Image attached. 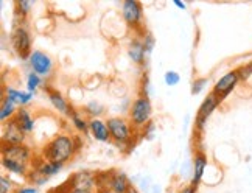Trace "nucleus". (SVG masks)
I'll return each mask as SVG.
<instances>
[{
	"label": "nucleus",
	"mask_w": 252,
	"mask_h": 193,
	"mask_svg": "<svg viewBox=\"0 0 252 193\" xmlns=\"http://www.w3.org/2000/svg\"><path fill=\"white\" fill-rule=\"evenodd\" d=\"M126 193H139V192H137V189H135V187H132V186H131V189H129L128 192H126Z\"/></svg>",
	"instance_id": "obj_37"
},
{
	"label": "nucleus",
	"mask_w": 252,
	"mask_h": 193,
	"mask_svg": "<svg viewBox=\"0 0 252 193\" xmlns=\"http://www.w3.org/2000/svg\"><path fill=\"white\" fill-rule=\"evenodd\" d=\"M143 136L147 137L148 140L154 139V136H156V125H154V122H150L147 127L143 128Z\"/></svg>",
	"instance_id": "obj_29"
},
{
	"label": "nucleus",
	"mask_w": 252,
	"mask_h": 193,
	"mask_svg": "<svg viewBox=\"0 0 252 193\" xmlns=\"http://www.w3.org/2000/svg\"><path fill=\"white\" fill-rule=\"evenodd\" d=\"M87 114H91L94 119H98V115H101L104 112V106L100 104L98 101H91L89 104L86 106V109H84Z\"/></svg>",
	"instance_id": "obj_23"
},
{
	"label": "nucleus",
	"mask_w": 252,
	"mask_h": 193,
	"mask_svg": "<svg viewBox=\"0 0 252 193\" xmlns=\"http://www.w3.org/2000/svg\"><path fill=\"white\" fill-rule=\"evenodd\" d=\"M143 47H145V52L151 53L153 52V48H154V37L151 34H147L145 36V39H143Z\"/></svg>",
	"instance_id": "obj_30"
},
{
	"label": "nucleus",
	"mask_w": 252,
	"mask_h": 193,
	"mask_svg": "<svg viewBox=\"0 0 252 193\" xmlns=\"http://www.w3.org/2000/svg\"><path fill=\"white\" fill-rule=\"evenodd\" d=\"M72 189H78V190H91L96 187V179H95V173L92 171H78L69 179Z\"/></svg>",
	"instance_id": "obj_11"
},
{
	"label": "nucleus",
	"mask_w": 252,
	"mask_h": 193,
	"mask_svg": "<svg viewBox=\"0 0 252 193\" xmlns=\"http://www.w3.org/2000/svg\"><path fill=\"white\" fill-rule=\"evenodd\" d=\"M145 56H147V52H145L143 42L140 41H132L129 45V58L135 63V64H142Z\"/></svg>",
	"instance_id": "obj_19"
},
{
	"label": "nucleus",
	"mask_w": 252,
	"mask_h": 193,
	"mask_svg": "<svg viewBox=\"0 0 252 193\" xmlns=\"http://www.w3.org/2000/svg\"><path fill=\"white\" fill-rule=\"evenodd\" d=\"M70 193H92L91 190H78V189H72Z\"/></svg>",
	"instance_id": "obj_36"
},
{
	"label": "nucleus",
	"mask_w": 252,
	"mask_h": 193,
	"mask_svg": "<svg viewBox=\"0 0 252 193\" xmlns=\"http://www.w3.org/2000/svg\"><path fill=\"white\" fill-rule=\"evenodd\" d=\"M106 125H108V128H109L111 139H114L117 143H126L131 140V136H132L131 127L125 119L111 117V119H108Z\"/></svg>",
	"instance_id": "obj_3"
},
{
	"label": "nucleus",
	"mask_w": 252,
	"mask_h": 193,
	"mask_svg": "<svg viewBox=\"0 0 252 193\" xmlns=\"http://www.w3.org/2000/svg\"><path fill=\"white\" fill-rule=\"evenodd\" d=\"M16 108V104L13 101H9L8 98L3 100V104H2V111H0V120L5 122L6 119L8 120H11L13 119V115H16L17 111H14Z\"/></svg>",
	"instance_id": "obj_21"
},
{
	"label": "nucleus",
	"mask_w": 252,
	"mask_h": 193,
	"mask_svg": "<svg viewBox=\"0 0 252 193\" xmlns=\"http://www.w3.org/2000/svg\"><path fill=\"white\" fill-rule=\"evenodd\" d=\"M181 80V76L178 72H174V70H168L165 75H163V81H165L167 86H176Z\"/></svg>",
	"instance_id": "obj_26"
},
{
	"label": "nucleus",
	"mask_w": 252,
	"mask_h": 193,
	"mask_svg": "<svg viewBox=\"0 0 252 193\" xmlns=\"http://www.w3.org/2000/svg\"><path fill=\"white\" fill-rule=\"evenodd\" d=\"M28 63H30L32 69L34 73H37L39 76H47L50 75L52 69H53V61L52 58L45 55L44 52H39V50H34L30 58H28Z\"/></svg>",
	"instance_id": "obj_6"
},
{
	"label": "nucleus",
	"mask_w": 252,
	"mask_h": 193,
	"mask_svg": "<svg viewBox=\"0 0 252 193\" xmlns=\"http://www.w3.org/2000/svg\"><path fill=\"white\" fill-rule=\"evenodd\" d=\"M75 151H78L75 139L70 136H65V134H58L50 142L44 145L42 156L48 162L63 163L64 165L73 156Z\"/></svg>",
	"instance_id": "obj_1"
},
{
	"label": "nucleus",
	"mask_w": 252,
	"mask_h": 193,
	"mask_svg": "<svg viewBox=\"0 0 252 193\" xmlns=\"http://www.w3.org/2000/svg\"><path fill=\"white\" fill-rule=\"evenodd\" d=\"M0 184H2V189H0V193H8V190L11 189V181L8 178L2 176L0 178Z\"/></svg>",
	"instance_id": "obj_32"
},
{
	"label": "nucleus",
	"mask_w": 252,
	"mask_h": 193,
	"mask_svg": "<svg viewBox=\"0 0 252 193\" xmlns=\"http://www.w3.org/2000/svg\"><path fill=\"white\" fill-rule=\"evenodd\" d=\"M206 84H207L206 78H198V80L193 81V84H191V95H198L202 89H204Z\"/></svg>",
	"instance_id": "obj_28"
},
{
	"label": "nucleus",
	"mask_w": 252,
	"mask_h": 193,
	"mask_svg": "<svg viewBox=\"0 0 252 193\" xmlns=\"http://www.w3.org/2000/svg\"><path fill=\"white\" fill-rule=\"evenodd\" d=\"M129 189H131V184H129L128 176H126L123 171H112L109 190H112L114 193H126Z\"/></svg>",
	"instance_id": "obj_13"
},
{
	"label": "nucleus",
	"mask_w": 252,
	"mask_h": 193,
	"mask_svg": "<svg viewBox=\"0 0 252 193\" xmlns=\"http://www.w3.org/2000/svg\"><path fill=\"white\" fill-rule=\"evenodd\" d=\"M151 114H153V108L147 96H139L129 109V117L132 125L135 128H142V129L151 122Z\"/></svg>",
	"instance_id": "obj_2"
},
{
	"label": "nucleus",
	"mask_w": 252,
	"mask_h": 193,
	"mask_svg": "<svg viewBox=\"0 0 252 193\" xmlns=\"http://www.w3.org/2000/svg\"><path fill=\"white\" fill-rule=\"evenodd\" d=\"M238 80H240V76H238V72L237 70L226 73L224 76H222V78H220L217 81L215 88H213V94L218 96L220 101H222L232 91H234V88L237 86Z\"/></svg>",
	"instance_id": "obj_8"
},
{
	"label": "nucleus",
	"mask_w": 252,
	"mask_h": 193,
	"mask_svg": "<svg viewBox=\"0 0 252 193\" xmlns=\"http://www.w3.org/2000/svg\"><path fill=\"white\" fill-rule=\"evenodd\" d=\"M193 167H195V173H193V179H191V186H198L199 181L202 179V175H204V170L207 167V159L202 153H196L195 154V161H193Z\"/></svg>",
	"instance_id": "obj_16"
},
{
	"label": "nucleus",
	"mask_w": 252,
	"mask_h": 193,
	"mask_svg": "<svg viewBox=\"0 0 252 193\" xmlns=\"http://www.w3.org/2000/svg\"><path fill=\"white\" fill-rule=\"evenodd\" d=\"M25 131L21 128L14 117L11 120H8V123L5 125V131H3V143L5 145H24L25 140Z\"/></svg>",
	"instance_id": "obj_9"
},
{
	"label": "nucleus",
	"mask_w": 252,
	"mask_h": 193,
	"mask_svg": "<svg viewBox=\"0 0 252 193\" xmlns=\"http://www.w3.org/2000/svg\"><path fill=\"white\" fill-rule=\"evenodd\" d=\"M2 165L8 170L14 173V175H27L28 173V165H24V163H19L14 161H9V159H2Z\"/></svg>",
	"instance_id": "obj_20"
},
{
	"label": "nucleus",
	"mask_w": 252,
	"mask_h": 193,
	"mask_svg": "<svg viewBox=\"0 0 252 193\" xmlns=\"http://www.w3.org/2000/svg\"><path fill=\"white\" fill-rule=\"evenodd\" d=\"M238 72V76L241 80H248L249 76H251V73H252V64L251 65H245V67H241L240 70H237Z\"/></svg>",
	"instance_id": "obj_31"
},
{
	"label": "nucleus",
	"mask_w": 252,
	"mask_h": 193,
	"mask_svg": "<svg viewBox=\"0 0 252 193\" xmlns=\"http://www.w3.org/2000/svg\"><path fill=\"white\" fill-rule=\"evenodd\" d=\"M181 193H196V187H195V186H189V187H186V189H182Z\"/></svg>",
	"instance_id": "obj_34"
},
{
	"label": "nucleus",
	"mask_w": 252,
	"mask_h": 193,
	"mask_svg": "<svg viewBox=\"0 0 252 193\" xmlns=\"http://www.w3.org/2000/svg\"><path fill=\"white\" fill-rule=\"evenodd\" d=\"M30 181L33 182L34 186H42V184H45V182L48 181V178L44 176L41 171H37V170L33 168V171L30 173Z\"/></svg>",
	"instance_id": "obj_25"
},
{
	"label": "nucleus",
	"mask_w": 252,
	"mask_h": 193,
	"mask_svg": "<svg viewBox=\"0 0 252 193\" xmlns=\"http://www.w3.org/2000/svg\"><path fill=\"white\" fill-rule=\"evenodd\" d=\"M17 193H37V190L34 187H24V189H19Z\"/></svg>",
	"instance_id": "obj_33"
},
{
	"label": "nucleus",
	"mask_w": 252,
	"mask_h": 193,
	"mask_svg": "<svg viewBox=\"0 0 252 193\" xmlns=\"http://www.w3.org/2000/svg\"><path fill=\"white\" fill-rule=\"evenodd\" d=\"M122 16L129 27H137L142 22V5L137 0H126L122 5Z\"/></svg>",
	"instance_id": "obj_10"
},
{
	"label": "nucleus",
	"mask_w": 252,
	"mask_h": 193,
	"mask_svg": "<svg viewBox=\"0 0 252 193\" xmlns=\"http://www.w3.org/2000/svg\"><path fill=\"white\" fill-rule=\"evenodd\" d=\"M11 42H13L14 52L21 58H30V55L33 53L32 52V37H30V33H28L27 28L17 27L11 36Z\"/></svg>",
	"instance_id": "obj_4"
},
{
	"label": "nucleus",
	"mask_w": 252,
	"mask_h": 193,
	"mask_svg": "<svg viewBox=\"0 0 252 193\" xmlns=\"http://www.w3.org/2000/svg\"><path fill=\"white\" fill-rule=\"evenodd\" d=\"M47 94H48V100H50V103L53 104V108L58 112H61L64 115H70L72 108H70L69 103L65 101V98L60 92L55 91V89H47Z\"/></svg>",
	"instance_id": "obj_14"
},
{
	"label": "nucleus",
	"mask_w": 252,
	"mask_h": 193,
	"mask_svg": "<svg viewBox=\"0 0 252 193\" xmlns=\"http://www.w3.org/2000/svg\"><path fill=\"white\" fill-rule=\"evenodd\" d=\"M37 86H41V76L32 72L28 73V78H27V89L28 92H34L37 89Z\"/></svg>",
	"instance_id": "obj_24"
},
{
	"label": "nucleus",
	"mask_w": 252,
	"mask_h": 193,
	"mask_svg": "<svg viewBox=\"0 0 252 193\" xmlns=\"http://www.w3.org/2000/svg\"><path fill=\"white\" fill-rule=\"evenodd\" d=\"M2 159H9L28 165L32 161V150L25 145H5L2 148Z\"/></svg>",
	"instance_id": "obj_5"
},
{
	"label": "nucleus",
	"mask_w": 252,
	"mask_h": 193,
	"mask_svg": "<svg viewBox=\"0 0 252 193\" xmlns=\"http://www.w3.org/2000/svg\"><path fill=\"white\" fill-rule=\"evenodd\" d=\"M14 120L21 125V128L25 132H32L34 129V119L32 117V114L28 109L25 108H19L16 115H14Z\"/></svg>",
	"instance_id": "obj_15"
},
{
	"label": "nucleus",
	"mask_w": 252,
	"mask_h": 193,
	"mask_svg": "<svg viewBox=\"0 0 252 193\" xmlns=\"http://www.w3.org/2000/svg\"><path fill=\"white\" fill-rule=\"evenodd\" d=\"M89 129L92 132V136L95 137V140L98 142H109L111 140V132L106 122L100 120V119H92L89 122Z\"/></svg>",
	"instance_id": "obj_12"
},
{
	"label": "nucleus",
	"mask_w": 252,
	"mask_h": 193,
	"mask_svg": "<svg viewBox=\"0 0 252 193\" xmlns=\"http://www.w3.org/2000/svg\"><path fill=\"white\" fill-rule=\"evenodd\" d=\"M69 117H70L72 123L75 125V128L78 129V131H87V129H89V123H87V122L81 117L78 111H73V109H72V112H70Z\"/></svg>",
	"instance_id": "obj_22"
},
{
	"label": "nucleus",
	"mask_w": 252,
	"mask_h": 193,
	"mask_svg": "<svg viewBox=\"0 0 252 193\" xmlns=\"http://www.w3.org/2000/svg\"><path fill=\"white\" fill-rule=\"evenodd\" d=\"M61 168H63V163H55V162H48V161L45 162V159H42L39 163H36V167H34V170L41 171L47 178L55 176L56 173L61 171Z\"/></svg>",
	"instance_id": "obj_18"
},
{
	"label": "nucleus",
	"mask_w": 252,
	"mask_h": 193,
	"mask_svg": "<svg viewBox=\"0 0 252 193\" xmlns=\"http://www.w3.org/2000/svg\"><path fill=\"white\" fill-rule=\"evenodd\" d=\"M16 6H17V13H19V14H21V16H27L28 13L32 11L33 3H32V2H28V0H21V2H17V3H16Z\"/></svg>",
	"instance_id": "obj_27"
},
{
	"label": "nucleus",
	"mask_w": 252,
	"mask_h": 193,
	"mask_svg": "<svg viewBox=\"0 0 252 193\" xmlns=\"http://www.w3.org/2000/svg\"><path fill=\"white\" fill-rule=\"evenodd\" d=\"M6 98L9 101H13L14 104H19V106H25L32 101L33 98V92H22V91H16L13 88H9L6 91Z\"/></svg>",
	"instance_id": "obj_17"
},
{
	"label": "nucleus",
	"mask_w": 252,
	"mask_h": 193,
	"mask_svg": "<svg viewBox=\"0 0 252 193\" xmlns=\"http://www.w3.org/2000/svg\"><path fill=\"white\" fill-rule=\"evenodd\" d=\"M220 103H221L220 98H218V96H217L215 94H213V92L207 95V98H206L204 101H202V104L199 106V111H198L196 120H195L198 129H202V128H204V125H206L207 119L212 115V112L218 108V104H220Z\"/></svg>",
	"instance_id": "obj_7"
},
{
	"label": "nucleus",
	"mask_w": 252,
	"mask_h": 193,
	"mask_svg": "<svg viewBox=\"0 0 252 193\" xmlns=\"http://www.w3.org/2000/svg\"><path fill=\"white\" fill-rule=\"evenodd\" d=\"M173 3L176 5L178 8H181V9H186V3H184V2H179V0H174Z\"/></svg>",
	"instance_id": "obj_35"
},
{
	"label": "nucleus",
	"mask_w": 252,
	"mask_h": 193,
	"mask_svg": "<svg viewBox=\"0 0 252 193\" xmlns=\"http://www.w3.org/2000/svg\"><path fill=\"white\" fill-rule=\"evenodd\" d=\"M96 193H114V192L108 189V190H96Z\"/></svg>",
	"instance_id": "obj_38"
}]
</instances>
